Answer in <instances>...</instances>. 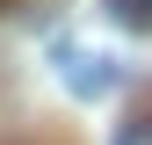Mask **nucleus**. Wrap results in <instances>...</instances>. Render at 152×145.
<instances>
[{
	"label": "nucleus",
	"mask_w": 152,
	"mask_h": 145,
	"mask_svg": "<svg viewBox=\"0 0 152 145\" xmlns=\"http://www.w3.org/2000/svg\"><path fill=\"white\" fill-rule=\"evenodd\" d=\"M116 22H152V0H102Z\"/></svg>",
	"instance_id": "obj_1"
},
{
	"label": "nucleus",
	"mask_w": 152,
	"mask_h": 145,
	"mask_svg": "<svg viewBox=\"0 0 152 145\" xmlns=\"http://www.w3.org/2000/svg\"><path fill=\"white\" fill-rule=\"evenodd\" d=\"M109 145H152V116H130V123H123V131H116V138H109Z\"/></svg>",
	"instance_id": "obj_2"
}]
</instances>
